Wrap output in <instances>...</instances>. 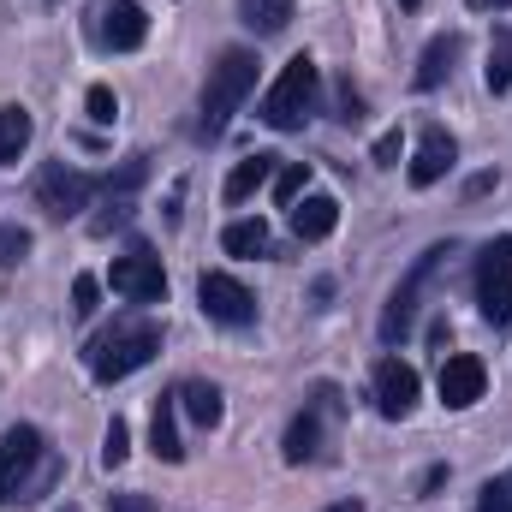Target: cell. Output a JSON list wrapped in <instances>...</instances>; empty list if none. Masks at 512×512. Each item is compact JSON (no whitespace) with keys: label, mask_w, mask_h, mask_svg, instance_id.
<instances>
[{"label":"cell","mask_w":512,"mask_h":512,"mask_svg":"<svg viewBox=\"0 0 512 512\" xmlns=\"http://www.w3.org/2000/svg\"><path fill=\"white\" fill-rule=\"evenodd\" d=\"M60 477V453L42 441L36 423H12L0 435V507H30L54 489Z\"/></svg>","instance_id":"6da1fadb"},{"label":"cell","mask_w":512,"mask_h":512,"mask_svg":"<svg viewBox=\"0 0 512 512\" xmlns=\"http://www.w3.org/2000/svg\"><path fill=\"white\" fill-rule=\"evenodd\" d=\"M316 108H322V72H316L310 54H292L256 114H262V126H274V131H304L316 120Z\"/></svg>","instance_id":"7a4b0ae2"},{"label":"cell","mask_w":512,"mask_h":512,"mask_svg":"<svg viewBox=\"0 0 512 512\" xmlns=\"http://www.w3.org/2000/svg\"><path fill=\"white\" fill-rule=\"evenodd\" d=\"M251 90H256V54L251 48H227V54L209 66V84H203V126L197 131H203V137H221Z\"/></svg>","instance_id":"3957f363"},{"label":"cell","mask_w":512,"mask_h":512,"mask_svg":"<svg viewBox=\"0 0 512 512\" xmlns=\"http://www.w3.org/2000/svg\"><path fill=\"white\" fill-rule=\"evenodd\" d=\"M155 352H161V328L155 322H120V328L90 340V376L96 382H126Z\"/></svg>","instance_id":"277c9868"},{"label":"cell","mask_w":512,"mask_h":512,"mask_svg":"<svg viewBox=\"0 0 512 512\" xmlns=\"http://www.w3.org/2000/svg\"><path fill=\"white\" fill-rule=\"evenodd\" d=\"M453 251H459L453 239H447V245H429V251L411 262V274L393 286V298H387V310H382V340H387V346H399V340H405V328H411V316H417V304H423L429 280L453 262Z\"/></svg>","instance_id":"5b68a950"},{"label":"cell","mask_w":512,"mask_h":512,"mask_svg":"<svg viewBox=\"0 0 512 512\" xmlns=\"http://www.w3.org/2000/svg\"><path fill=\"white\" fill-rule=\"evenodd\" d=\"M340 417V387L322 382L310 399H304V411L286 423V465H310V459H322V435H328V423Z\"/></svg>","instance_id":"8992f818"},{"label":"cell","mask_w":512,"mask_h":512,"mask_svg":"<svg viewBox=\"0 0 512 512\" xmlns=\"http://www.w3.org/2000/svg\"><path fill=\"white\" fill-rule=\"evenodd\" d=\"M477 310L489 328H512V239H495L477 256Z\"/></svg>","instance_id":"52a82bcc"},{"label":"cell","mask_w":512,"mask_h":512,"mask_svg":"<svg viewBox=\"0 0 512 512\" xmlns=\"http://www.w3.org/2000/svg\"><path fill=\"white\" fill-rule=\"evenodd\" d=\"M84 30H90V42H96L102 54H131V48H143L149 18H143L137 0H102V6H90Z\"/></svg>","instance_id":"ba28073f"},{"label":"cell","mask_w":512,"mask_h":512,"mask_svg":"<svg viewBox=\"0 0 512 512\" xmlns=\"http://www.w3.org/2000/svg\"><path fill=\"white\" fill-rule=\"evenodd\" d=\"M197 304H203V316L209 322H221V328H251L256 322V298L245 280H233V274H203L197 280Z\"/></svg>","instance_id":"9c48e42d"},{"label":"cell","mask_w":512,"mask_h":512,"mask_svg":"<svg viewBox=\"0 0 512 512\" xmlns=\"http://www.w3.org/2000/svg\"><path fill=\"white\" fill-rule=\"evenodd\" d=\"M96 191H102V179H90V173H78V167H60V161L36 173V203H42L54 221H72Z\"/></svg>","instance_id":"30bf717a"},{"label":"cell","mask_w":512,"mask_h":512,"mask_svg":"<svg viewBox=\"0 0 512 512\" xmlns=\"http://www.w3.org/2000/svg\"><path fill=\"white\" fill-rule=\"evenodd\" d=\"M108 280H114V292L131 298V304H161L167 298V268H161V256L143 251V245L131 256H114V274Z\"/></svg>","instance_id":"8fae6325"},{"label":"cell","mask_w":512,"mask_h":512,"mask_svg":"<svg viewBox=\"0 0 512 512\" xmlns=\"http://www.w3.org/2000/svg\"><path fill=\"white\" fill-rule=\"evenodd\" d=\"M453 161H459V143H453V131L447 126H423V137H417V155H411V185L423 191V185H435V179H447L453 173Z\"/></svg>","instance_id":"7c38bea8"},{"label":"cell","mask_w":512,"mask_h":512,"mask_svg":"<svg viewBox=\"0 0 512 512\" xmlns=\"http://www.w3.org/2000/svg\"><path fill=\"white\" fill-rule=\"evenodd\" d=\"M376 411L393 417V423L417 411V370L411 364H399V358H382L376 364Z\"/></svg>","instance_id":"4fadbf2b"},{"label":"cell","mask_w":512,"mask_h":512,"mask_svg":"<svg viewBox=\"0 0 512 512\" xmlns=\"http://www.w3.org/2000/svg\"><path fill=\"white\" fill-rule=\"evenodd\" d=\"M483 387H489V370H483V358H471V352H453V358L441 364V399H447L453 411L477 405V399H483Z\"/></svg>","instance_id":"5bb4252c"},{"label":"cell","mask_w":512,"mask_h":512,"mask_svg":"<svg viewBox=\"0 0 512 512\" xmlns=\"http://www.w3.org/2000/svg\"><path fill=\"white\" fill-rule=\"evenodd\" d=\"M459 54H465V36H459V30H447V36H435V42L423 48V60H417V72H411V84H417V90H441V84L453 78V66H459Z\"/></svg>","instance_id":"9a60e30c"},{"label":"cell","mask_w":512,"mask_h":512,"mask_svg":"<svg viewBox=\"0 0 512 512\" xmlns=\"http://www.w3.org/2000/svg\"><path fill=\"white\" fill-rule=\"evenodd\" d=\"M334 227H340V203H334V197L316 191V197H298V203H292V233H298V245H316V239H328Z\"/></svg>","instance_id":"2e32d148"},{"label":"cell","mask_w":512,"mask_h":512,"mask_svg":"<svg viewBox=\"0 0 512 512\" xmlns=\"http://www.w3.org/2000/svg\"><path fill=\"white\" fill-rule=\"evenodd\" d=\"M149 447H155V459H167V465H179V459H185V447H179V393H161V399H155Z\"/></svg>","instance_id":"e0dca14e"},{"label":"cell","mask_w":512,"mask_h":512,"mask_svg":"<svg viewBox=\"0 0 512 512\" xmlns=\"http://www.w3.org/2000/svg\"><path fill=\"white\" fill-rule=\"evenodd\" d=\"M179 411H185L197 429H215V423L227 417V405H221V387H215V382H185V387H179Z\"/></svg>","instance_id":"ac0fdd59"},{"label":"cell","mask_w":512,"mask_h":512,"mask_svg":"<svg viewBox=\"0 0 512 512\" xmlns=\"http://www.w3.org/2000/svg\"><path fill=\"white\" fill-rule=\"evenodd\" d=\"M274 167H280V155H251V161H239V167L227 173V203H245V197H256V191L274 179Z\"/></svg>","instance_id":"d6986e66"},{"label":"cell","mask_w":512,"mask_h":512,"mask_svg":"<svg viewBox=\"0 0 512 512\" xmlns=\"http://www.w3.org/2000/svg\"><path fill=\"white\" fill-rule=\"evenodd\" d=\"M239 18L256 36H280L292 24V0H239Z\"/></svg>","instance_id":"ffe728a7"},{"label":"cell","mask_w":512,"mask_h":512,"mask_svg":"<svg viewBox=\"0 0 512 512\" xmlns=\"http://www.w3.org/2000/svg\"><path fill=\"white\" fill-rule=\"evenodd\" d=\"M30 137H36V120L24 108H0V167H12L30 149Z\"/></svg>","instance_id":"44dd1931"},{"label":"cell","mask_w":512,"mask_h":512,"mask_svg":"<svg viewBox=\"0 0 512 512\" xmlns=\"http://www.w3.org/2000/svg\"><path fill=\"white\" fill-rule=\"evenodd\" d=\"M483 84H489V96H507L512 90V30H495V42H489V66H483Z\"/></svg>","instance_id":"7402d4cb"},{"label":"cell","mask_w":512,"mask_h":512,"mask_svg":"<svg viewBox=\"0 0 512 512\" xmlns=\"http://www.w3.org/2000/svg\"><path fill=\"white\" fill-rule=\"evenodd\" d=\"M221 245H227V256H262L268 251V221H233L221 233Z\"/></svg>","instance_id":"603a6c76"},{"label":"cell","mask_w":512,"mask_h":512,"mask_svg":"<svg viewBox=\"0 0 512 512\" xmlns=\"http://www.w3.org/2000/svg\"><path fill=\"white\" fill-rule=\"evenodd\" d=\"M268 185H274V203H286V209H292V203L304 197V185H310V167H304V161H286V167H274V179H268Z\"/></svg>","instance_id":"cb8c5ba5"},{"label":"cell","mask_w":512,"mask_h":512,"mask_svg":"<svg viewBox=\"0 0 512 512\" xmlns=\"http://www.w3.org/2000/svg\"><path fill=\"white\" fill-rule=\"evenodd\" d=\"M126 453H131V429L114 417V423H108V435H102V465H108V471H120V465H126Z\"/></svg>","instance_id":"d4e9b609"},{"label":"cell","mask_w":512,"mask_h":512,"mask_svg":"<svg viewBox=\"0 0 512 512\" xmlns=\"http://www.w3.org/2000/svg\"><path fill=\"white\" fill-rule=\"evenodd\" d=\"M24 256H30V227H12V221H6V227H0V268H18Z\"/></svg>","instance_id":"484cf974"},{"label":"cell","mask_w":512,"mask_h":512,"mask_svg":"<svg viewBox=\"0 0 512 512\" xmlns=\"http://www.w3.org/2000/svg\"><path fill=\"white\" fill-rule=\"evenodd\" d=\"M84 108H90V120H96V126H114V120H120V102H114V90H108V84H90Z\"/></svg>","instance_id":"4316f807"},{"label":"cell","mask_w":512,"mask_h":512,"mask_svg":"<svg viewBox=\"0 0 512 512\" xmlns=\"http://www.w3.org/2000/svg\"><path fill=\"white\" fill-rule=\"evenodd\" d=\"M72 310H78V316H96V310H102V280H96V274H78V280H72Z\"/></svg>","instance_id":"83f0119b"},{"label":"cell","mask_w":512,"mask_h":512,"mask_svg":"<svg viewBox=\"0 0 512 512\" xmlns=\"http://www.w3.org/2000/svg\"><path fill=\"white\" fill-rule=\"evenodd\" d=\"M126 221H131V197H108V209L90 221V233H96V239H108V233H114V227H126Z\"/></svg>","instance_id":"f1b7e54d"},{"label":"cell","mask_w":512,"mask_h":512,"mask_svg":"<svg viewBox=\"0 0 512 512\" xmlns=\"http://www.w3.org/2000/svg\"><path fill=\"white\" fill-rule=\"evenodd\" d=\"M477 512H512V477H495V483H483V495H477Z\"/></svg>","instance_id":"f546056e"},{"label":"cell","mask_w":512,"mask_h":512,"mask_svg":"<svg viewBox=\"0 0 512 512\" xmlns=\"http://www.w3.org/2000/svg\"><path fill=\"white\" fill-rule=\"evenodd\" d=\"M340 120H346V126H358V120H364V96L352 90V78L340 84Z\"/></svg>","instance_id":"4dcf8cb0"},{"label":"cell","mask_w":512,"mask_h":512,"mask_svg":"<svg viewBox=\"0 0 512 512\" xmlns=\"http://www.w3.org/2000/svg\"><path fill=\"white\" fill-rule=\"evenodd\" d=\"M376 167H399V131H382L376 137Z\"/></svg>","instance_id":"1f68e13d"},{"label":"cell","mask_w":512,"mask_h":512,"mask_svg":"<svg viewBox=\"0 0 512 512\" xmlns=\"http://www.w3.org/2000/svg\"><path fill=\"white\" fill-rule=\"evenodd\" d=\"M501 6H512V0H471V12H501Z\"/></svg>","instance_id":"d6a6232c"},{"label":"cell","mask_w":512,"mask_h":512,"mask_svg":"<svg viewBox=\"0 0 512 512\" xmlns=\"http://www.w3.org/2000/svg\"><path fill=\"white\" fill-rule=\"evenodd\" d=\"M328 512H364V507L358 501H340V507H328Z\"/></svg>","instance_id":"836d02e7"},{"label":"cell","mask_w":512,"mask_h":512,"mask_svg":"<svg viewBox=\"0 0 512 512\" xmlns=\"http://www.w3.org/2000/svg\"><path fill=\"white\" fill-rule=\"evenodd\" d=\"M399 6H405V12H417V6H423V0H399Z\"/></svg>","instance_id":"e575fe53"}]
</instances>
